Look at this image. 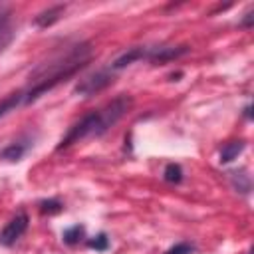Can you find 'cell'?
Segmentation results:
<instances>
[{"mask_svg":"<svg viewBox=\"0 0 254 254\" xmlns=\"http://www.w3.org/2000/svg\"><path fill=\"white\" fill-rule=\"evenodd\" d=\"M14 36H16V26H14L10 12L0 14V54L12 44Z\"/></svg>","mask_w":254,"mask_h":254,"instance_id":"cell-7","label":"cell"},{"mask_svg":"<svg viewBox=\"0 0 254 254\" xmlns=\"http://www.w3.org/2000/svg\"><path fill=\"white\" fill-rule=\"evenodd\" d=\"M244 117H246V119H250V105H246V107H244Z\"/></svg>","mask_w":254,"mask_h":254,"instance_id":"cell-18","label":"cell"},{"mask_svg":"<svg viewBox=\"0 0 254 254\" xmlns=\"http://www.w3.org/2000/svg\"><path fill=\"white\" fill-rule=\"evenodd\" d=\"M133 105V97L131 95H119L115 97L113 101H109L105 107L97 109V111H89L87 115H83L77 123H73L69 127V131L64 135V139L60 141L58 145V151L60 149H65L85 137H99L103 135L105 131H109Z\"/></svg>","mask_w":254,"mask_h":254,"instance_id":"cell-2","label":"cell"},{"mask_svg":"<svg viewBox=\"0 0 254 254\" xmlns=\"http://www.w3.org/2000/svg\"><path fill=\"white\" fill-rule=\"evenodd\" d=\"M65 12V4H56V6H50L48 10H42L36 18H34V24L38 28H48L52 24H56Z\"/></svg>","mask_w":254,"mask_h":254,"instance_id":"cell-8","label":"cell"},{"mask_svg":"<svg viewBox=\"0 0 254 254\" xmlns=\"http://www.w3.org/2000/svg\"><path fill=\"white\" fill-rule=\"evenodd\" d=\"M28 222H30V218H28V214L26 212H18L10 222H6V226L2 228V232H0V244L2 246H12L26 230H28Z\"/></svg>","mask_w":254,"mask_h":254,"instance_id":"cell-5","label":"cell"},{"mask_svg":"<svg viewBox=\"0 0 254 254\" xmlns=\"http://www.w3.org/2000/svg\"><path fill=\"white\" fill-rule=\"evenodd\" d=\"M91 60V48L89 44H79L73 46L67 54L54 58L46 64H40L32 73H30V87L24 89V105L36 101L40 95L46 91L54 89L73 73H77L81 67L87 65Z\"/></svg>","mask_w":254,"mask_h":254,"instance_id":"cell-1","label":"cell"},{"mask_svg":"<svg viewBox=\"0 0 254 254\" xmlns=\"http://www.w3.org/2000/svg\"><path fill=\"white\" fill-rule=\"evenodd\" d=\"M244 147H246V143L240 139V141H230V143H226V145H222V149H220V163L222 165H226V163H230V161H234L242 151H244Z\"/></svg>","mask_w":254,"mask_h":254,"instance_id":"cell-10","label":"cell"},{"mask_svg":"<svg viewBox=\"0 0 254 254\" xmlns=\"http://www.w3.org/2000/svg\"><path fill=\"white\" fill-rule=\"evenodd\" d=\"M242 26H246V28H250L252 26V10H248L246 14H244V18H242V22H240Z\"/></svg>","mask_w":254,"mask_h":254,"instance_id":"cell-17","label":"cell"},{"mask_svg":"<svg viewBox=\"0 0 254 254\" xmlns=\"http://www.w3.org/2000/svg\"><path fill=\"white\" fill-rule=\"evenodd\" d=\"M189 54V46H145V60L151 64H165Z\"/></svg>","mask_w":254,"mask_h":254,"instance_id":"cell-4","label":"cell"},{"mask_svg":"<svg viewBox=\"0 0 254 254\" xmlns=\"http://www.w3.org/2000/svg\"><path fill=\"white\" fill-rule=\"evenodd\" d=\"M139 60H145V46H135V48H129L127 52H123L119 58L113 60L111 69H123V67L131 65L133 62H139Z\"/></svg>","mask_w":254,"mask_h":254,"instance_id":"cell-9","label":"cell"},{"mask_svg":"<svg viewBox=\"0 0 254 254\" xmlns=\"http://www.w3.org/2000/svg\"><path fill=\"white\" fill-rule=\"evenodd\" d=\"M18 105H24V91H22V89L10 93L8 97H4V99L0 101V119H2L6 113H10L12 109H16Z\"/></svg>","mask_w":254,"mask_h":254,"instance_id":"cell-11","label":"cell"},{"mask_svg":"<svg viewBox=\"0 0 254 254\" xmlns=\"http://www.w3.org/2000/svg\"><path fill=\"white\" fill-rule=\"evenodd\" d=\"M87 246L93 248V250H97V252H105V250L109 248V238H107V234L101 232V234L89 238V240H87Z\"/></svg>","mask_w":254,"mask_h":254,"instance_id":"cell-14","label":"cell"},{"mask_svg":"<svg viewBox=\"0 0 254 254\" xmlns=\"http://www.w3.org/2000/svg\"><path fill=\"white\" fill-rule=\"evenodd\" d=\"M62 208H64V204L60 200H56V198H50V200H42L40 202L42 214H58Z\"/></svg>","mask_w":254,"mask_h":254,"instance_id":"cell-15","label":"cell"},{"mask_svg":"<svg viewBox=\"0 0 254 254\" xmlns=\"http://www.w3.org/2000/svg\"><path fill=\"white\" fill-rule=\"evenodd\" d=\"M163 179H165L167 183H171V185H179V183L183 181V169H181V165H179V163H169V165L165 167Z\"/></svg>","mask_w":254,"mask_h":254,"instance_id":"cell-13","label":"cell"},{"mask_svg":"<svg viewBox=\"0 0 254 254\" xmlns=\"http://www.w3.org/2000/svg\"><path fill=\"white\" fill-rule=\"evenodd\" d=\"M192 252H194V244H190V242H179V244L171 246L165 254H192Z\"/></svg>","mask_w":254,"mask_h":254,"instance_id":"cell-16","label":"cell"},{"mask_svg":"<svg viewBox=\"0 0 254 254\" xmlns=\"http://www.w3.org/2000/svg\"><path fill=\"white\" fill-rule=\"evenodd\" d=\"M83 236H85V228H83L81 224L69 226V228H65V230H64V234H62L64 242H65V244H69V246L77 244V242H79V240H81Z\"/></svg>","mask_w":254,"mask_h":254,"instance_id":"cell-12","label":"cell"},{"mask_svg":"<svg viewBox=\"0 0 254 254\" xmlns=\"http://www.w3.org/2000/svg\"><path fill=\"white\" fill-rule=\"evenodd\" d=\"M113 81H115V75H113L111 69H99L95 73H89V75L81 77L75 83L73 93L75 95H83V97H91V95L103 91L105 87H109Z\"/></svg>","mask_w":254,"mask_h":254,"instance_id":"cell-3","label":"cell"},{"mask_svg":"<svg viewBox=\"0 0 254 254\" xmlns=\"http://www.w3.org/2000/svg\"><path fill=\"white\" fill-rule=\"evenodd\" d=\"M32 147L30 141H14L10 145H6L2 151H0V159L2 161H8V163H18L24 159V155L28 153V149Z\"/></svg>","mask_w":254,"mask_h":254,"instance_id":"cell-6","label":"cell"}]
</instances>
